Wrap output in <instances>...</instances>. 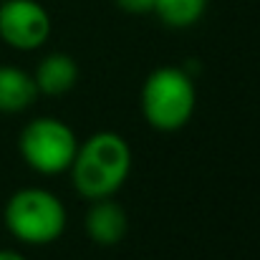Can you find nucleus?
I'll return each instance as SVG.
<instances>
[{
	"mask_svg": "<svg viewBox=\"0 0 260 260\" xmlns=\"http://www.w3.org/2000/svg\"><path fill=\"white\" fill-rule=\"evenodd\" d=\"M0 260H25L20 253H15V250H0Z\"/></svg>",
	"mask_w": 260,
	"mask_h": 260,
	"instance_id": "nucleus-11",
	"label": "nucleus"
},
{
	"mask_svg": "<svg viewBox=\"0 0 260 260\" xmlns=\"http://www.w3.org/2000/svg\"><path fill=\"white\" fill-rule=\"evenodd\" d=\"M33 81H36L38 93L63 96V93H69L71 88L76 86V81H79V66L66 53H51V56H46L38 63V69L33 74Z\"/></svg>",
	"mask_w": 260,
	"mask_h": 260,
	"instance_id": "nucleus-7",
	"label": "nucleus"
},
{
	"mask_svg": "<svg viewBox=\"0 0 260 260\" xmlns=\"http://www.w3.org/2000/svg\"><path fill=\"white\" fill-rule=\"evenodd\" d=\"M132 149L116 132H99L86 139L71 165L74 187L86 200L111 197L129 177Z\"/></svg>",
	"mask_w": 260,
	"mask_h": 260,
	"instance_id": "nucleus-1",
	"label": "nucleus"
},
{
	"mask_svg": "<svg viewBox=\"0 0 260 260\" xmlns=\"http://www.w3.org/2000/svg\"><path fill=\"white\" fill-rule=\"evenodd\" d=\"M93 205L86 212V235L99 243V245H116L124 240L129 220L126 212L119 202H114L111 197H101V200H91Z\"/></svg>",
	"mask_w": 260,
	"mask_h": 260,
	"instance_id": "nucleus-6",
	"label": "nucleus"
},
{
	"mask_svg": "<svg viewBox=\"0 0 260 260\" xmlns=\"http://www.w3.org/2000/svg\"><path fill=\"white\" fill-rule=\"evenodd\" d=\"M207 0H154L157 18L170 28H189L205 15Z\"/></svg>",
	"mask_w": 260,
	"mask_h": 260,
	"instance_id": "nucleus-9",
	"label": "nucleus"
},
{
	"mask_svg": "<svg viewBox=\"0 0 260 260\" xmlns=\"http://www.w3.org/2000/svg\"><path fill=\"white\" fill-rule=\"evenodd\" d=\"M38 96L36 81L18 66H0V114L25 111Z\"/></svg>",
	"mask_w": 260,
	"mask_h": 260,
	"instance_id": "nucleus-8",
	"label": "nucleus"
},
{
	"mask_svg": "<svg viewBox=\"0 0 260 260\" xmlns=\"http://www.w3.org/2000/svg\"><path fill=\"white\" fill-rule=\"evenodd\" d=\"M124 13H132V15H147V13H154V0H114Z\"/></svg>",
	"mask_w": 260,
	"mask_h": 260,
	"instance_id": "nucleus-10",
	"label": "nucleus"
},
{
	"mask_svg": "<svg viewBox=\"0 0 260 260\" xmlns=\"http://www.w3.org/2000/svg\"><path fill=\"white\" fill-rule=\"evenodd\" d=\"M18 147L30 170L41 174H61L71 170L79 152V139L69 124L41 116L25 124Z\"/></svg>",
	"mask_w": 260,
	"mask_h": 260,
	"instance_id": "nucleus-4",
	"label": "nucleus"
},
{
	"mask_svg": "<svg viewBox=\"0 0 260 260\" xmlns=\"http://www.w3.org/2000/svg\"><path fill=\"white\" fill-rule=\"evenodd\" d=\"M194 81L184 69H154L142 86V114L159 132L182 129L194 114Z\"/></svg>",
	"mask_w": 260,
	"mask_h": 260,
	"instance_id": "nucleus-2",
	"label": "nucleus"
},
{
	"mask_svg": "<svg viewBox=\"0 0 260 260\" xmlns=\"http://www.w3.org/2000/svg\"><path fill=\"white\" fill-rule=\"evenodd\" d=\"M51 18L36 0H3L0 3V38L18 51L41 48L48 41Z\"/></svg>",
	"mask_w": 260,
	"mask_h": 260,
	"instance_id": "nucleus-5",
	"label": "nucleus"
},
{
	"mask_svg": "<svg viewBox=\"0 0 260 260\" xmlns=\"http://www.w3.org/2000/svg\"><path fill=\"white\" fill-rule=\"evenodd\" d=\"M5 228L28 245H48L61 238L66 228V210L61 200L41 187L18 189L5 205Z\"/></svg>",
	"mask_w": 260,
	"mask_h": 260,
	"instance_id": "nucleus-3",
	"label": "nucleus"
}]
</instances>
